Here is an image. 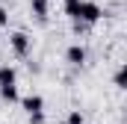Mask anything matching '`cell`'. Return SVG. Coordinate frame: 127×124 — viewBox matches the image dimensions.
Wrapping results in <instances>:
<instances>
[{
    "label": "cell",
    "mask_w": 127,
    "mask_h": 124,
    "mask_svg": "<svg viewBox=\"0 0 127 124\" xmlns=\"http://www.w3.org/2000/svg\"><path fill=\"white\" fill-rule=\"evenodd\" d=\"M80 3H83V0H62V9H65V15H68L71 21L80 18Z\"/></svg>",
    "instance_id": "9c48e42d"
},
{
    "label": "cell",
    "mask_w": 127,
    "mask_h": 124,
    "mask_svg": "<svg viewBox=\"0 0 127 124\" xmlns=\"http://www.w3.org/2000/svg\"><path fill=\"white\" fill-rule=\"evenodd\" d=\"M3 27H9V12H6V6H0V30Z\"/></svg>",
    "instance_id": "8fae6325"
},
{
    "label": "cell",
    "mask_w": 127,
    "mask_h": 124,
    "mask_svg": "<svg viewBox=\"0 0 127 124\" xmlns=\"http://www.w3.org/2000/svg\"><path fill=\"white\" fill-rule=\"evenodd\" d=\"M21 106H24L27 115L44 112V97H41V94H24V97H21Z\"/></svg>",
    "instance_id": "3957f363"
},
{
    "label": "cell",
    "mask_w": 127,
    "mask_h": 124,
    "mask_svg": "<svg viewBox=\"0 0 127 124\" xmlns=\"http://www.w3.org/2000/svg\"><path fill=\"white\" fill-rule=\"evenodd\" d=\"M3 86H18V71L12 65H0V89Z\"/></svg>",
    "instance_id": "8992f818"
},
{
    "label": "cell",
    "mask_w": 127,
    "mask_h": 124,
    "mask_svg": "<svg viewBox=\"0 0 127 124\" xmlns=\"http://www.w3.org/2000/svg\"><path fill=\"white\" fill-rule=\"evenodd\" d=\"M124 124H127V121H124Z\"/></svg>",
    "instance_id": "4fadbf2b"
},
{
    "label": "cell",
    "mask_w": 127,
    "mask_h": 124,
    "mask_svg": "<svg viewBox=\"0 0 127 124\" xmlns=\"http://www.w3.org/2000/svg\"><path fill=\"white\" fill-rule=\"evenodd\" d=\"M65 59H68V65H74V68H83L86 65V47L83 44H71L65 50Z\"/></svg>",
    "instance_id": "277c9868"
},
{
    "label": "cell",
    "mask_w": 127,
    "mask_h": 124,
    "mask_svg": "<svg viewBox=\"0 0 127 124\" xmlns=\"http://www.w3.org/2000/svg\"><path fill=\"white\" fill-rule=\"evenodd\" d=\"M0 100H3V103H21L18 86H3V89H0Z\"/></svg>",
    "instance_id": "ba28073f"
},
{
    "label": "cell",
    "mask_w": 127,
    "mask_h": 124,
    "mask_svg": "<svg viewBox=\"0 0 127 124\" xmlns=\"http://www.w3.org/2000/svg\"><path fill=\"white\" fill-rule=\"evenodd\" d=\"M112 86L127 92V62H121V65L115 68V74H112Z\"/></svg>",
    "instance_id": "52a82bcc"
},
{
    "label": "cell",
    "mask_w": 127,
    "mask_h": 124,
    "mask_svg": "<svg viewBox=\"0 0 127 124\" xmlns=\"http://www.w3.org/2000/svg\"><path fill=\"white\" fill-rule=\"evenodd\" d=\"M9 47H12V53H15V56L27 59V56H30V50H32V38H30L24 30H15L12 35H9Z\"/></svg>",
    "instance_id": "6da1fadb"
},
{
    "label": "cell",
    "mask_w": 127,
    "mask_h": 124,
    "mask_svg": "<svg viewBox=\"0 0 127 124\" xmlns=\"http://www.w3.org/2000/svg\"><path fill=\"white\" fill-rule=\"evenodd\" d=\"M100 18H103V9L97 6L95 0H83V3H80V18H77V21H83V24L92 27V24H97Z\"/></svg>",
    "instance_id": "7a4b0ae2"
},
{
    "label": "cell",
    "mask_w": 127,
    "mask_h": 124,
    "mask_svg": "<svg viewBox=\"0 0 127 124\" xmlns=\"http://www.w3.org/2000/svg\"><path fill=\"white\" fill-rule=\"evenodd\" d=\"M68 124H83V112L80 109H71L68 112Z\"/></svg>",
    "instance_id": "30bf717a"
},
{
    "label": "cell",
    "mask_w": 127,
    "mask_h": 124,
    "mask_svg": "<svg viewBox=\"0 0 127 124\" xmlns=\"http://www.w3.org/2000/svg\"><path fill=\"white\" fill-rule=\"evenodd\" d=\"M30 124H44V112H35V115H27Z\"/></svg>",
    "instance_id": "7c38bea8"
},
{
    "label": "cell",
    "mask_w": 127,
    "mask_h": 124,
    "mask_svg": "<svg viewBox=\"0 0 127 124\" xmlns=\"http://www.w3.org/2000/svg\"><path fill=\"white\" fill-rule=\"evenodd\" d=\"M30 9H32V15H35L38 24H47V12H50L47 0H30Z\"/></svg>",
    "instance_id": "5b68a950"
}]
</instances>
